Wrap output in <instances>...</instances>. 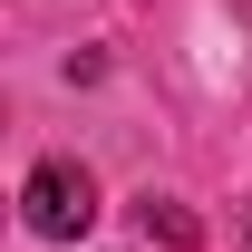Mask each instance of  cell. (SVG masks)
Returning <instances> with one entry per match:
<instances>
[{
	"instance_id": "cell-3",
	"label": "cell",
	"mask_w": 252,
	"mask_h": 252,
	"mask_svg": "<svg viewBox=\"0 0 252 252\" xmlns=\"http://www.w3.org/2000/svg\"><path fill=\"white\" fill-rule=\"evenodd\" d=\"M243 233H252V223H243Z\"/></svg>"
},
{
	"instance_id": "cell-2",
	"label": "cell",
	"mask_w": 252,
	"mask_h": 252,
	"mask_svg": "<svg viewBox=\"0 0 252 252\" xmlns=\"http://www.w3.org/2000/svg\"><path fill=\"white\" fill-rule=\"evenodd\" d=\"M146 233H165V243H194V214H185V204H156V194H146Z\"/></svg>"
},
{
	"instance_id": "cell-1",
	"label": "cell",
	"mask_w": 252,
	"mask_h": 252,
	"mask_svg": "<svg viewBox=\"0 0 252 252\" xmlns=\"http://www.w3.org/2000/svg\"><path fill=\"white\" fill-rule=\"evenodd\" d=\"M30 233H49V243H78L97 223V185H88V165H39L30 175Z\"/></svg>"
}]
</instances>
